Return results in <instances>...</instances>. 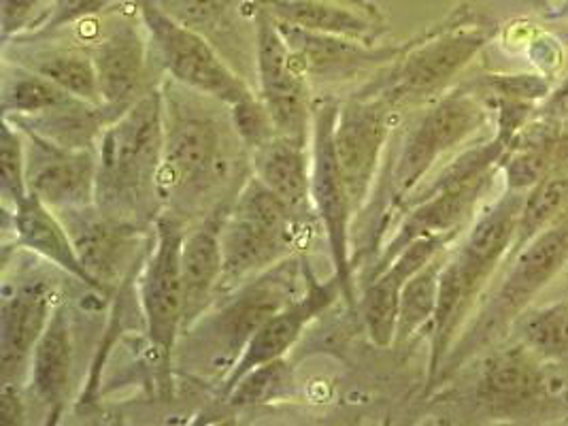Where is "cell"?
Instances as JSON below:
<instances>
[{
  "label": "cell",
  "mask_w": 568,
  "mask_h": 426,
  "mask_svg": "<svg viewBox=\"0 0 568 426\" xmlns=\"http://www.w3.org/2000/svg\"><path fill=\"white\" fill-rule=\"evenodd\" d=\"M164 103V154L160 169L162 212L192 226L231 210L254 175L252 152L234 129L231 106L180 81L160 83Z\"/></svg>",
  "instance_id": "1"
},
{
  "label": "cell",
  "mask_w": 568,
  "mask_h": 426,
  "mask_svg": "<svg viewBox=\"0 0 568 426\" xmlns=\"http://www.w3.org/2000/svg\"><path fill=\"white\" fill-rule=\"evenodd\" d=\"M310 275V266L292 254L220 296L222 303L215 301L203 318L181 333L175 346L181 369L199 377H222L224 384L260 326L305 294Z\"/></svg>",
  "instance_id": "2"
},
{
  "label": "cell",
  "mask_w": 568,
  "mask_h": 426,
  "mask_svg": "<svg viewBox=\"0 0 568 426\" xmlns=\"http://www.w3.org/2000/svg\"><path fill=\"white\" fill-rule=\"evenodd\" d=\"M97 205L101 212L152 231L162 213L160 169L164 103L155 85L104 129L99 145Z\"/></svg>",
  "instance_id": "3"
},
{
  "label": "cell",
  "mask_w": 568,
  "mask_h": 426,
  "mask_svg": "<svg viewBox=\"0 0 568 426\" xmlns=\"http://www.w3.org/2000/svg\"><path fill=\"white\" fill-rule=\"evenodd\" d=\"M524 196L526 192L507 187V192L475 220L460 247L445 258L439 305L430 324V384L439 375L445 356L460 337L494 271L514 252Z\"/></svg>",
  "instance_id": "4"
},
{
  "label": "cell",
  "mask_w": 568,
  "mask_h": 426,
  "mask_svg": "<svg viewBox=\"0 0 568 426\" xmlns=\"http://www.w3.org/2000/svg\"><path fill=\"white\" fill-rule=\"evenodd\" d=\"M567 263L568 212L542 229L521 250H517L507 277L456 339L433 386L452 379L468 361L505 339L519 316L530 307L532 298L541 293Z\"/></svg>",
  "instance_id": "5"
},
{
  "label": "cell",
  "mask_w": 568,
  "mask_h": 426,
  "mask_svg": "<svg viewBox=\"0 0 568 426\" xmlns=\"http://www.w3.org/2000/svg\"><path fill=\"white\" fill-rule=\"evenodd\" d=\"M298 229L301 222L284 201L252 175L239 190L220 229L222 280L217 298L292 256Z\"/></svg>",
  "instance_id": "6"
},
{
  "label": "cell",
  "mask_w": 568,
  "mask_h": 426,
  "mask_svg": "<svg viewBox=\"0 0 568 426\" xmlns=\"http://www.w3.org/2000/svg\"><path fill=\"white\" fill-rule=\"evenodd\" d=\"M490 37L488 28L466 18L435 28L426 37L400 45L398 55L379 69L377 78L361 92L379 97L394 109L424 101L454 80L484 50Z\"/></svg>",
  "instance_id": "7"
},
{
  "label": "cell",
  "mask_w": 568,
  "mask_h": 426,
  "mask_svg": "<svg viewBox=\"0 0 568 426\" xmlns=\"http://www.w3.org/2000/svg\"><path fill=\"white\" fill-rule=\"evenodd\" d=\"M488 106L470 88H456L443 94L415 122L407 133L400 152L392 164L386 194V222L396 217L412 192L424 184L428 171L460 148L488 122Z\"/></svg>",
  "instance_id": "8"
},
{
  "label": "cell",
  "mask_w": 568,
  "mask_h": 426,
  "mask_svg": "<svg viewBox=\"0 0 568 426\" xmlns=\"http://www.w3.org/2000/svg\"><path fill=\"white\" fill-rule=\"evenodd\" d=\"M150 34L152 53L171 80L209 94L229 106L256 94V90L234 73L233 67L190 28L166 16L154 0H132Z\"/></svg>",
  "instance_id": "9"
},
{
  "label": "cell",
  "mask_w": 568,
  "mask_h": 426,
  "mask_svg": "<svg viewBox=\"0 0 568 426\" xmlns=\"http://www.w3.org/2000/svg\"><path fill=\"white\" fill-rule=\"evenodd\" d=\"M338 103L320 101L313 105V131H311V201L322 224L336 280L341 284L345 303L356 307V282L354 261L349 245V229L354 220V207L343 182L335 154V122Z\"/></svg>",
  "instance_id": "10"
},
{
  "label": "cell",
  "mask_w": 568,
  "mask_h": 426,
  "mask_svg": "<svg viewBox=\"0 0 568 426\" xmlns=\"http://www.w3.org/2000/svg\"><path fill=\"white\" fill-rule=\"evenodd\" d=\"M55 215L73 241L79 263L88 271L94 291L101 294L122 288L134 273V265L145 261L154 241V229L148 231L115 220L101 212L97 203L58 210Z\"/></svg>",
  "instance_id": "11"
},
{
  "label": "cell",
  "mask_w": 568,
  "mask_h": 426,
  "mask_svg": "<svg viewBox=\"0 0 568 426\" xmlns=\"http://www.w3.org/2000/svg\"><path fill=\"white\" fill-rule=\"evenodd\" d=\"M185 222L162 212L154 224V241L139 275V296L145 331L164 365L173 363L183 322V280L181 245Z\"/></svg>",
  "instance_id": "12"
},
{
  "label": "cell",
  "mask_w": 568,
  "mask_h": 426,
  "mask_svg": "<svg viewBox=\"0 0 568 426\" xmlns=\"http://www.w3.org/2000/svg\"><path fill=\"white\" fill-rule=\"evenodd\" d=\"M258 55H256V92L266 106L275 133L296 143L311 145L313 105L310 78L294 58L277 20L258 2Z\"/></svg>",
  "instance_id": "13"
},
{
  "label": "cell",
  "mask_w": 568,
  "mask_h": 426,
  "mask_svg": "<svg viewBox=\"0 0 568 426\" xmlns=\"http://www.w3.org/2000/svg\"><path fill=\"white\" fill-rule=\"evenodd\" d=\"M394 106L388 101L356 92L338 105L335 122V154L347 187L354 215L371 199L377 169L389 136Z\"/></svg>",
  "instance_id": "14"
},
{
  "label": "cell",
  "mask_w": 568,
  "mask_h": 426,
  "mask_svg": "<svg viewBox=\"0 0 568 426\" xmlns=\"http://www.w3.org/2000/svg\"><path fill=\"white\" fill-rule=\"evenodd\" d=\"M556 367L562 365L545 363L516 339V344L491 349L484 358L475 382V399L491 416L516 418L556 395V384H562Z\"/></svg>",
  "instance_id": "15"
},
{
  "label": "cell",
  "mask_w": 568,
  "mask_h": 426,
  "mask_svg": "<svg viewBox=\"0 0 568 426\" xmlns=\"http://www.w3.org/2000/svg\"><path fill=\"white\" fill-rule=\"evenodd\" d=\"M181 27L209 41L217 53L256 90L258 2L256 0H154Z\"/></svg>",
  "instance_id": "16"
},
{
  "label": "cell",
  "mask_w": 568,
  "mask_h": 426,
  "mask_svg": "<svg viewBox=\"0 0 568 426\" xmlns=\"http://www.w3.org/2000/svg\"><path fill=\"white\" fill-rule=\"evenodd\" d=\"M22 134L30 194L41 199L53 212L97 203V148L71 150L39 134L28 131Z\"/></svg>",
  "instance_id": "17"
},
{
  "label": "cell",
  "mask_w": 568,
  "mask_h": 426,
  "mask_svg": "<svg viewBox=\"0 0 568 426\" xmlns=\"http://www.w3.org/2000/svg\"><path fill=\"white\" fill-rule=\"evenodd\" d=\"M88 52L97 67L103 106L115 120L154 88L148 81L152 55L150 34L145 27L141 30L126 16L115 18Z\"/></svg>",
  "instance_id": "18"
},
{
  "label": "cell",
  "mask_w": 568,
  "mask_h": 426,
  "mask_svg": "<svg viewBox=\"0 0 568 426\" xmlns=\"http://www.w3.org/2000/svg\"><path fill=\"white\" fill-rule=\"evenodd\" d=\"M498 171L488 173L484 178H477L473 182H466V184L445 187V190L433 192L428 196H422L417 201L407 203L400 210L403 215H400L398 226L394 229V235L382 247L375 265L371 266L366 282H371L384 268H388L392 261L414 241L424 240V237L454 240L460 233V229L465 226L466 220L475 212L479 199L486 194V190L490 187L491 180L496 178Z\"/></svg>",
  "instance_id": "19"
},
{
  "label": "cell",
  "mask_w": 568,
  "mask_h": 426,
  "mask_svg": "<svg viewBox=\"0 0 568 426\" xmlns=\"http://www.w3.org/2000/svg\"><path fill=\"white\" fill-rule=\"evenodd\" d=\"M285 43L307 73L322 81L347 80L362 73L384 69L398 55L400 48H382L349 37L313 32L277 20Z\"/></svg>",
  "instance_id": "20"
},
{
  "label": "cell",
  "mask_w": 568,
  "mask_h": 426,
  "mask_svg": "<svg viewBox=\"0 0 568 426\" xmlns=\"http://www.w3.org/2000/svg\"><path fill=\"white\" fill-rule=\"evenodd\" d=\"M53 288L43 277L4 293L0 307V382L16 384L52 320Z\"/></svg>",
  "instance_id": "21"
},
{
  "label": "cell",
  "mask_w": 568,
  "mask_h": 426,
  "mask_svg": "<svg viewBox=\"0 0 568 426\" xmlns=\"http://www.w3.org/2000/svg\"><path fill=\"white\" fill-rule=\"evenodd\" d=\"M338 296L343 298V291L335 275L331 282H320L311 273L310 286L305 294L260 326L258 333L254 335V339L247 344L243 356L234 365L233 372L224 379L222 393L226 395L245 373L275 358H284L285 352L301 339L311 320L324 314Z\"/></svg>",
  "instance_id": "22"
},
{
  "label": "cell",
  "mask_w": 568,
  "mask_h": 426,
  "mask_svg": "<svg viewBox=\"0 0 568 426\" xmlns=\"http://www.w3.org/2000/svg\"><path fill=\"white\" fill-rule=\"evenodd\" d=\"M449 241V237H424L414 241L392 261L388 268H384L377 277L364 284L361 298L362 320L375 346H394L400 293L407 280L428 261H433L439 252L447 250Z\"/></svg>",
  "instance_id": "23"
},
{
  "label": "cell",
  "mask_w": 568,
  "mask_h": 426,
  "mask_svg": "<svg viewBox=\"0 0 568 426\" xmlns=\"http://www.w3.org/2000/svg\"><path fill=\"white\" fill-rule=\"evenodd\" d=\"M224 212L211 213L205 220L185 229L181 245V280H183V322L181 333L207 314L217 298L222 280V241L220 229Z\"/></svg>",
  "instance_id": "24"
},
{
  "label": "cell",
  "mask_w": 568,
  "mask_h": 426,
  "mask_svg": "<svg viewBox=\"0 0 568 426\" xmlns=\"http://www.w3.org/2000/svg\"><path fill=\"white\" fill-rule=\"evenodd\" d=\"M268 13L292 27L328 32L366 43L384 32L377 7L362 0H256Z\"/></svg>",
  "instance_id": "25"
},
{
  "label": "cell",
  "mask_w": 568,
  "mask_h": 426,
  "mask_svg": "<svg viewBox=\"0 0 568 426\" xmlns=\"http://www.w3.org/2000/svg\"><path fill=\"white\" fill-rule=\"evenodd\" d=\"M252 169L301 224L317 217L311 201V145L275 134L252 150Z\"/></svg>",
  "instance_id": "26"
},
{
  "label": "cell",
  "mask_w": 568,
  "mask_h": 426,
  "mask_svg": "<svg viewBox=\"0 0 568 426\" xmlns=\"http://www.w3.org/2000/svg\"><path fill=\"white\" fill-rule=\"evenodd\" d=\"M73 367V344L69 310L55 305L52 320L43 331L30 358V388L41 405L48 407L50 423H55L69 397Z\"/></svg>",
  "instance_id": "27"
},
{
  "label": "cell",
  "mask_w": 568,
  "mask_h": 426,
  "mask_svg": "<svg viewBox=\"0 0 568 426\" xmlns=\"http://www.w3.org/2000/svg\"><path fill=\"white\" fill-rule=\"evenodd\" d=\"M13 229L16 240L22 247L32 250L34 254L73 275L81 284L94 288L88 271L79 263L78 252L64 224L41 199L28 194L22 203L13 207Z\"/></svg>",
  "instance_id": "28"
},
{
  "label": "cell",
  "mask_w": 568,
  "mask_h": 426,
  "mask_svg": "<svg viewBox=\"0 0 568 426\" xmlns=\"http://www.w3.org/2000/svg\"><path fill=\"white\" fill-rule=\"evenodd\" d=\"M9 62L48 78L90 105L103 106L97 67L88 50H16V60Z\"/></svg>",
  "instance_id": "29"
},
{
  "label": "cell",
  "mask_w": 568,
  "mask_h": 426,
  "mask_svg": "<svg viewBox=\"0 0 568 426\" xmlns=\"http://www.w3.org/2000/svg\"><path fill=\"white\" fill-rule=\"evenodd\" d=\"M2 118L16 120V118H32L48 113L58 106L69 105L78 101V97L69 94L53 81L30 71L27 67H20L16 62L4 60V73H2Z\"/></svg>",
  "instance_id": "30"
},
{
  "label": "cell",
  "mask_w": 568,
  "mask_h": 426,
  "mask_svg": "<svg viewBox=\"0 0 568 426\" xmlns=\"http://www.w3.org/2000/svg\"><path fill=\"white\" fill-rule=\"evenodd\" d=\"M568 212V156L558 160L541 180L526 190L517 222L516 245L511 256L537 237L554 220Z\"/></svg>",
  "instance_id": "31"
},
{
  "label": "cell",
  "mask_w": 568,
  "mask_h": 426,
  "mask_svg": "<svg viewBox=\"0 0 568 426\" xmlns=\"http://www.w3.org/2000/svg\"><path fill=\"white\" fill-rule=\"evenodd\" d=\"M445 258H447V250L439 252L433 261H428L407 280L400 293L394 346H403L412 342L424 326L433 324L437 305H439L440 273H443Z\"/></svg>",
  "instance_id": "32"
},
{
  "label": "cell",
  "mask_w": 568,
  "mask_h": 426,
  "mask_svg": "<svg viewBox=\"0 0 568 426\" xmlns=\"http://www.w3.org/2000/svg\"><path fill=\"white\" fill-rule=\"evenodd\" d=\"M517 342L530 347L545 363L568 361V303L560 301L539 310H526L516 324Z\"/></svg>",
  "instance_id": "33"
},
{
  "label": "cell",
  "mask_w": 568,
  "mask_h": 426,
  "mask_svg": "<svg viewBox=\"0 0 568 426\" xmlns=\"http://www.w3.org/2000/svg\"><path fill=\"white\" fill-rule=\"evenodd\" d=\"M231 407H254L296 397V379L285 358H275L245 373L224 395Z\"/></svg>",
  "instance_id": "34"
},
{
  "label": "cell",
  "mask_w": 568,
  "mask_h": 426,
  "mask_svg": "<svg viewBox=\"0 0 568 426\" xmlns=\"http://www.w3.org/2000/svg\"><path fill=\"white\" fill-rule=\"evenodd\" d=\"M0 192L4 207H16L27 199V152L24 134L2 118L0 134Z\"/></svg>",
  "instance_id": "35"
},
{
  "label": "cell",
  "mask_w": 568,
  "mask_h": 426,
  "mask_svg": "<svg viewBox=\"0 0 568 426\" xmlns=\"http://www.w3.org/2000/svg\"><path fill=\"white\" fill-rule=\"evenodd\" d=\"M231 115H233L236 133L241 134L250 152L277 134L266 106L260 101L258 92L231 106Z\"/></svg>",
  "instance_id": "36"
},
{
  "label": "cell",
  "mask_w": 568,
  "mask_h": 426,
  "mask_svg": "<svg viewBox=\"0 0 568 426\" xmlns=\"http://www.w3.org/2000/svg\"><path fill=\"white\" fill-rule=\"evenodd\" d=\"M53 0H2V41L22 32H39L50 18Z\"/></svg>",
  "instance_id": "37"
},
{
  "label": "cell",
  "mask_w": 568,
  "mask_h": 426,
  "mask_svg": "<svg viewBox=\"0 0 568 426\" xmlns=\"http://www.w3.org/2000/svg\"><path fill=\"white\" fill-rule=\"evenodd\" d=\"M494 99H514L537 105L549 97V81L541 75H486L479 81Z\"/></svg>",
  "instance_id": "38"
},
{
  "label": "cell",
  "mask_w": 568,
  "mask_h": 426,
  "mask_svg": "<svg viewBox=\"0 0 568 426\" xmlns=\"http://www.w3.org/2000/svg\"><path fill=\"white\" fill-rule=\"evenodd\" d=\"M113 0H53L50 18L37 34H50L60 28L78 24L83 20H92L109 11Z\"/></svg>",
  "instance_id": "39"
},
{
  "label": "cell",
  "mask_w": 568,
  "mask_h": 426,
  "mask_svg": "<svg viewBox=\"0 0 568 426\" xmlns=\"http://www.w3.org/2000/svg\"><path fill=\"white\" fill-rule=\"evenodd\" d=\"M24 420V400L16 384H2L0 390V423L2 425H22Z\"/></svg>",
  "instance_id": "40"
},
{
  "label": "cell",
  "mask_w": 568,
  "mask_h": 426,
  "mask_svg": "<svg viewBox=\"0 0 568 426\" xmlns=\"http://www.w3.org/2000/svg\"><path fill=\"white\" fill-rule=\"evenodd\" d=\"M551 115H560V118H568V81L551 97L549 101V111Z\"/></svg>",
  "instance_id": "41"
}]
</instances>
